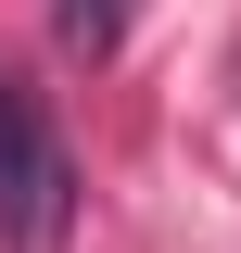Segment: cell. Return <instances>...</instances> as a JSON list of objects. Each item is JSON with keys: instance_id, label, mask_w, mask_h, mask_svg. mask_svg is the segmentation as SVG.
Masks as SVG:
<instances>
[{"instance_id": "2", "label": "cell", "mask_w": 241, "mask_h": 253, "mask_svg": "<svg viewBox=\"0 0 241 253\" xmlns=\"http://www.w3.org/2000/svg\"><path fill=\"white\" fill-rule=\"evenodd\" d=\"M51 26H63V51H115V38H127V0H63V13H51Z\"/></svg>"}, {"instance_id": "1", "label": "cell", "mask_w": 241, "mask_h": 253, "mask_svg": "<svg viewBox=\"0 0 241 253\" xmlns=\"http://www.w3.org/2000/svg\"><path fill=\"white\" fill-rule=\"evenodd\" d=\"M0 241L13 253H63L76 241V165H63L38 89H13V76H0Z\"/></svg>"}]
</instances>
